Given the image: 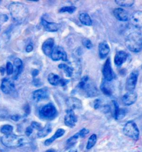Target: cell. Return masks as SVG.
<instances>
[{
  "label": "cell",
  "mask_w": 142,
  "mask_h": 152,
  "mask_svg": "<svg viewBox=\"0 0 142 152\" xmlns=\"http://www.w3.org/2000/svg\"><path fill=\"white\" fill-rule=\"evenodd\" d=\"M9 11L13 21L21 24L26 20L29 11L26 6L20 2H12L9 5Z\"/></svg>",
  "instance_id": "6da1fadb"
},
{
  "label": "cell",
  "mask_w": 142,
  "mask_h": 152,
  "mask_svg": "<svg viewBox=\"0 0 142 152\" xmlns=\"http://www.w3.org/2000/svg\"><path fill=\"white\" fill-rule=\"evenodd\" d=\"M28 137L12 134L4 135L1 138L2 143L8 148L20 147L28 143Z\"/></svg>",
  "instance_id": "7a4b0ae2"
},
{
  "label": "cell",
  "mask_w": 142,
  "mask_h": 152,
  "mask_svg": "<svg viewBox=\"0 0 142 152\" xmlns=\"http://www.w3.org/2000/svg\"><path fill=\"white\" fill-rule=\"evenodd\" d=\"M125 45L130 51L138 53L142 50V35L139 32L130 33L125 39Z\"/></svg>",
  "instance_id": "3957f363"
},
{
  "label": "cell",
  "mask_w": 142,
  "mask_h": 152,
  "mask_svg": "<svg viewBox=\"0 0 142 152\" xmlns=\"http://www.w3.org/2000/svg\"><path fill=\"white\" fill-rule=\"evenodd\" d=\"M78 88L79 89L83 91L85 96L93 97L96 96L98 94V90L95 85L89 82L88 76H83L80 81Z\"/></svg>",
  "instance_id": "277c9868"
},
{
  "label": "cell",
  "mask_w": 142,
  "mask_h": 152,
  "mask_svg": "<svg viewBox=\"0 0 142 152\" xmlns=\"http://www.w3.org/2000/svg\"><path fill=\"white\" fill-rule=\"evenodd\" d=\"M57 110L55 106L52 103H49L41 107L38 112L39 116L41 119L51 121L57 115Z\"/></svg>",
  "instance_id": "5b68a950"
},
{
  "label": "cell",
  "mask_w": 142,
  "mask_h": 152,
  "mask_svg": "<svg viewBox=\"0 0 142 152\" xmlns=\"http://www.w3.org/2000/svg\"><path fill=\"white\" fill-rule=\"evenodd\" d=\"M124 135L137 141L139 139V130L136 123L132 121H128L123 128Z\"/></svg>",
  "instance_id": "8992f818"
},
{
  "label": "cell",
  "mask_w": 142,
  "mask_h": 152,
  "mask_svg": "<svg viewBox=\"0 0 142 152\" xmlns=\"http://www.w3.org/2000/svg\"><path fill=\"white\" fill-rule=\"evenodd\" d=\"M139 72L137 70H134L129 75L127 80L125 88L128 91H133L135 88L137 83Z\"/></svg>",
  "instance_id": "52a82bcc"
},
{
  "label": "cell",
  "mask_w": 142,
  "mask_h": 152,
  "mask_svg": "<svg viewBox=\"0 0 142 152\" xmlns=\"http://www.w3.org/2000/svg\"><path fill=\"white\" fill-rule=\"evenodd\" d=\"M51 57L53 61H59L60 60H62L64 61H67L66 53L60 46H56L53 48Z\"/></svg>",
  "instance_id": "ba28073f"
},
{
  "label": "cell",
  "mask_w": 142,
  "mask_h": 152,
  "mask_svg": "<svg viewBox=\"0 0 142 152\" xmlns=\"http://www.w3.org/2000/svg\"><path fill=\"white\" fill-rule=\"evenodd\" d=\"M78 121L77 116L73 110L71 109L67 110L66 114L64 116V122L67 126L73 128L75 126Z\"/></svg>",
  "instance_id": "9c48e42d"
},
{
  "label": "cell",
  "mask_w": 142,
  "mask_h": 152,
  "mask_svg": "<svg viewBox=\"0 0 142 152\" xmlns=\"http://www.w3.org/2000/svg\"><path fill=\"white\" fill-rule=\"evenodd\" d=\"M102 72L105 80L109 82L113 79V72L111 66V60L109 58L106 59L104 63L103 67Z\"/></svg>",
  "instance_id": "30bf717a"
},
{
  "label": "cell",
  "mask_w": 142,
  "mask_h": 152,
  "mask_svg": "<svg viewBox=\"0 0 142 152\" xmlns=\"http://www.w3.org/2000/svg\"><path fill=\"white\" fill-rule=\"evenodd\" d=\"M1 89L4 94H11L15 90L14 84L9 78H4L2 81Z\"/></svg>",
  "instance_id": "8fae6325"
},
{
  "label": "cell",
  "mask_w": 142,
  "mask_h": 152,
  "mask_svg": "<svg viewBox=\"0 0 142 152\" xmlns=\"http://www.w3.org/2000/svg\"><path fill=\"white\" fill-rule=\"evenodd\" d=\"M138 95L134 91H128L124 94L122 97V102L127 106H129L133 104L137 101Z\"/></svg>",
  "instance_id": "7c38bea8"
},
{
  "label": "cell",
  "mask_w": 142,
  "mask_h": 152,
  "mask_svg": "<svg viewBox=\"0 0 142 152\" xmlns=\"http://www.w3.org/2000/svg\"><path fill=\"white\" fill-rule=\"evenodd\" d=\"M49 93L47 88H42L37 90L33 93V99L36 102H39L40 101L44 100L49 97Z\"/></svg>",
  "instance_id": "4fadbf2b"
},
{
  "label": "cell",
  "mask_w": 142,
  "mask_h": 152,
  "mask_svg": "<svg viewBox=\"0 0 142 152\" xmlns=\"http://www.w3.org/2000/svg\"><path fill=\"white\" fill-rule=\"evenodd\" d=\"M130 23L134 27L142 28V11H137L133 12L130 17Z\"/></svg>",
  "instance_id": "5bb4252c"
},
{
  "label": "cell",
  "mask_w": 142,
  "mask_h": 152,
  "mask_svg": "<svg viewBox=\"0 0 142 152\" xmlns=\"http://www.w3.org/2000/svg\"><path fill=\"white\" fill-rule=\"evenodd\" d=\"M66 105L68 109L75 110V109H80L82 107V101L75 97H70L67 99L66 100Z\"/></svg>",
  "instance_id": "9a60e30c"
},
{
  "label": "cell",
  "mask_w": 142,
  "mask_h": 152,
  "mask_svg": "<svg viewBox=\"0 0 142 152\" xmlns=\"http://www.w3.org/2000/svg\"><path fill=\"white\" fill-rule=\"evenodd\" d=\"M41 24L46 31L56 32L60 28L61 25L59 23L48 22L44 18L41 19Z\"/></svg>",
  "instance_id": "2e32d148"
},
{
  "label": "cell",
  "mask_w": 142,
  "mask_h": 152,
  "mask_svg": "<svg viewBox=\"0 0 142 152\" xmlns=\"http://www.w3.org/2000/svg\"><path fill=\"white\" fill-rule=\"evenodd\" d=\"M54 45L53 38H49L44 41L42 46V51L46 56H51Z\"/></svg>",
  "instance_id": "e0dca14e"
},
{
  "label": "cell",
  "mask_w": 142,
  "mask_h": 152,
  "mask_svg": "<svg viewBox=\"0 0 142 152\" xmlns=\"http://www.w3.org/2000/svg\"><path fill=\"white\" fill-rule=\"evenodd\" d=\"M112 103L114 107V118L116 120H120L123 119L126 115V110L124 109L120 108L117 102L113 100Z\"/></svg>",
  "instance_id": "ac0fdd59"
},
{
  "label": "cell",
  "mask_w": 142,
  "mask_h": 152,
  "mask_svg": "<svg viewBox=\"0 0 142 152\" xmlns=\"http://www.w3.org/2000/svg\"><path fill=\"white\" fill-rule=\"evenodd\" d=\"M128 58V54L124 51H119L117 52L114 57V64L117 66L123 65Z\"/></svg>",
  "instance_id": "d6986e66"
},
{
  "label": "cell",
  "mask_w": 142,
  "mask_h": 152,
  "mask_svg": "<svg viewBox=\"0 0 142 152\" xmlns=\"http://www.w3.org/2000/svg\"><path fill=\"white\" fill-rule=\"evenodd\" d=\"M113 14L115 18L120 21H127L128 20V14L125 10L117 8L114 10Z\"/></svg>",
  "instance_id": "ffe728a7"
},
{
  "label": "cell",
  "mask_w": 142,
  "mask_h": 152,
  "mask_svg": "<svg viewBox=\"0 0 142 152\" xmlns=\"http://www.w3.org/2000/svg\"><path fill=\"white\" fill-rule=\"evenodd\" d=\"M98 50L100 58L103 59L106 58L109 53L110 47L106 41H103L99 44Z\"/></svg>",
  "instance_id": "44dd1931"
},
{
  "label": "cell",
  "mask_w": 142,
  "mask_h": 152,
  "mask_svg": "<svg viewBox=\"0 0 142 152\" xmlns=\"http://www.w3.org/2000/svg\"><path fill=\"white\" fill-rule=\"evenodd\" d=\"M14 68L13 69V79L16 80L17 79L18 76L20 74L22 69V60L19 58L14 59L13 62Z\"/></svg>",
  "instance_id": "7402d4cb"
},
{
  "label": "cell",
  "mask_w": 142,
  "mask_h": 152,
  "mask_svg": "<svg viewBox=\"0 0 142 152\" xmlns=\"http://www.w3.org/2000/svg\"><path fill=\"white\" fill-rule=\"evenodd\" d=\"M65 132H66L65 130H64L63 129H62V128L58 129L52 137H51L50 138L47 139V140H45L44 145L46 146H49V145H51L55 140L62 137L64 134H65Z\"/></svg>",
  "instance_id": "603a6c76"
},
{
  "label": "cell",
  "mask_w": 142,
  "mask_h": 152,
  "mask_svg": "<svg viewBox=\"0 0 142 152\" xmlns=\"http://www.w3.org/2000/svg\"><path fill=\"white\" fill-rule=\"evenodd\" d=\"M48 81L50 84L53 86H58V85L61 86L62 79L56 74L51 73L49 74L48 76Z\"/></svg>",
  "instance_id": "cb8c5ba5"
},
{
  "label": "cell",
  "mask_w": 142,
  "mask_h": 152,
  "mask_svg": "<svg viewBox=\"0 0 142 152\" xmlns=\"http://www.w3.org/2000/svg\"><path fill=\"white\" fill-rule=\"evenodd\" d=\"M52 130V125L50 124H47L44 127L42 128L41 129L38 131L37 132V137L40 138H44L47 136Z\"/></svg>",
  "instance_id": "d4e9b609"
},
{
  "label": "cell",
  "mask_w": 142,
  "mask_h": 152,
  "mask_svg": "<svg viewBox=\"0 0 142 152\" xmlns=\"http://www.w3.org/2000/svg\"><path fill=\"white\" fill-rule=\"evenodd\" d=\"M79 20L80 23L85 26H91L92 21L88 14L87 13H81L79 16Z\"/></svg>",
  "instance_id": "484cf974"
},
{
  "label": "cell",
  "mask_w": 142,
  "mask_h": 152,
  "mask_svg": "<svg viewBox=\"0 0 142 152\" xmlns=\"http://www.w3.org/2000/svg\"><path fill=\"white\" fill-rule=\"evenodd\" d=\"M58 67H59V69H62L67 77H70L73 75L74 69H73V68L70 67L68 65L65 64H61L58 65Z\"/></svg>",
  "instance_id": "4316f807"
},
{
  "label": "cell",
  "mask_w": 142,
  "mask_h": 152,
  "mask_svg": "<svg viewBox=\"0 0 142 152\" xmlns=\"http://www.w3.org/2000/svg\"><path fill=\"white\" fill-rule=\"evenodd\" d=\"M101 89L103 93L107 96H111L112 94V91L111 89V86L109 85L108 81H104L102 82L101 86Z\"/></svg>",
  "instance_id": "83f0119b"
},
{
  "label": "cell",
  "mask_w": 142,
  "mask_h": 152,
  "mask_svg": "<svg viewBox=\"0 0 142 152\" xmlns=\"http://www.w3.org/2000/svg\"><path fill=\"white\" fill-rule=\"evenodd\" d=\"M80 138V136L78 134V133H77L76 134H75L74 135L72 136L70 138L68 139L66 142V147L67 149L68 148H71L73 147L75 145L77 140Z\"/></svg>",
  "instance_id": "f1b7e54d"
},
{
  "label": "cell",
  "mask_w": 142,
  "mask_h": 152,
  "mask_svg": "<svg viewBox=\"0 0 142 152\" xmlns=\"http://www.w3.org/2000/svg\"><path fill=\"white\" fill-rule=\"evenodd\" d=\"M97 140V138L96 134H93L92 135H91L88 140V142L86 146L87 149H91V148H92L96 144Z\"/></svg>",
  "instance_id": "f546056e"
},
{
  "label": "cell",
  "mask_w": 142,
  "mask_h": 152,
  "mask_svg": "<svg viewBox=\"0 0 142 152\" xmlns=\"http://www.w3.org/2000/svg\"><path fill=\"white\" fill-rule=\"evenodd\" d=\"M134 1H130V0H129V1L116 0V1H115V3L117 5H120V6H122V7H132L133 4H134Z\"/></svg>",
  "instance_id": "4dcf8cb0"
},
{
  "label": "cell",
  "mask_w": 142,
  "mask_h": 152,
  "mask_svg": "<svg viewBox=\"0 0 142 152\" xmlns=\"http://www.w3.org/2000/svg\"><path fill=\"white\" fill-rule=\"evenodd\" d=\"M77 9L76 7L74 6H65L63 7L61 9L59 10V12L60 13H64V12H68L69 14H72L74 13Z\"/></svg>",
  "instance_id": "1f68e13d"
},
{
  "label": "cell",
  "mask_w": 142,
  "mask_h": 152,
  "mask_svg": "<svg viewBox=\"0 0 142 152\" xmlns=\"http://www.w3.org/2000/svg\"><path fill=\"white\" fill-rule=\"evenodd\" d=\"M13 128L12 126L11 125H3L1 128V132L4 135H9L11 134L13 132Z\"/></svg>",
  "instance_id": "d6a6232c"
},
{
  "label": "cell",
  "mask_w": 142,
  "mask_h": 152,
  "mask_svg": "<svg viewBox=\"0 0 142 152\" xmlns=\"http://www.w3.org/2000/svg\"><path fill=\"white\" fill-rule=\"evenodd\" d=\"M82 44L84 47L88 49H91L93 47V44H92L91 41L87 38H84L83 39Z\"/></svg>",
  "instance_id": "836d02e7"
},
{
  "label": "cell",
  "mask_w": 142,
  "mask_h": 152,
  "mask_svg": "<svg viewBox=\"0 0 142 152\" xmlns=\"http://www.w3.org/2000/svg\"><path fill=\"white\" fill-rule=\"evenodd\" d=\"M6 71H7V74L8 75H10L13 74V65L10 62H8L6 64Z\"/></svg>",
  "instance_id": "e575fe53"
},
{
  "label": "cell",
  "mask_w": 142,
  "mask_h": 152,
  "mask_svg": "<svg viewBox=\"0 0 142 152\" xmlns=\"http://www.w3.org/2000/svg\"><path fill=\"white\" fill-rule=\"evenodd\" d=\"M89 133V130L86 128H83L81 130H80V132H78V134L79 135L80 137L83 138L85 137Z\"/></svg>",
  "instance_id": "d590c367"
},
{
  "label": "cell",
  "mask_w": 142,
  "mask_h": 152,
  "mask_svg": "<svg viewBox=\"0 0 142 152\" xmlns=\"http://www.w3.org/2000/svg\"><path fill=\"white\" fill-rule=\"evenodd\" d=\"M31 126L32 127V128L33 129L37 130L38 131H39L43 127L42 126V125H41L39 123L36 122V121H33L31 123Z\"/></svg>",
  "instance_id": "8d00e7d4"
},
{
  "label": "cell",
  "mask_w": 142,
  "mask_h": 152,
  "mask_svg": "<svg viewBox=\"0 0 142 152\" xmlns=\"http://www.w3.org/2000/svg\"><path fill=\"white\" fill-rule=\"evenodd\" d=\"M9 19L8 16L6 14H2L0 15V25L6 22Z\"/></svg>",
  "instance_id": "74e56055"
},
{
  "label": "cell",
  "mask_w": 142,
  "mask_h": 152,
  "mask_svg": "<svg viewBox=\"0 0 142 152\" xmlns=\"http://www.w3.org/2000/svg\"><path fill=\"white\" fill-rule=\"evenodd\" d=\"M33 132V129L32 128V127L31 126V125L28 126L27 128L26 129V131H25L26 135L27 137H29L31 134H32Z\"/></svg>",
  "instance_id": "f35d334b"
},
{
  "label": "cell",
  "mask_w": 142,
  "mask_h": 152,
  "mask_svg": "<svg viewBox=\"0 0 142 152\" xmlns=\"http://www.w3.org/2000/svg\"><path fill=\"white\" fill-rule=\"evenodd\" d=\"M101 107V101L99 99H97L94 102V107L96 109H97L98 108Z\"/></svg>",
  "instance_id": "ab89813d"
},
{
  "label": "cell",
  "mask_w": 142,
  "mask_h": 152,
  "mask_svg": "<svg viewBox=\"0 0 142 152\" xmlns=\"http://www.w3.org/2000/svg\"><path fill=\"white\" fill-rule=\"evenodd\" d=\"M33 84L36 86H40L41 85H42V83L38 79H35L34 78L33 80Z\"/></svg>",
  "instance_id": "60d3db41"
},
{
  "label": "cell",
  "mask_w": 142,
  "mask_h": 152,
  "mask_svg": "<svg viewBox=\"0 0 142 152\" xmlns=\"http://www.w3.org/2000/svg\"><path fill=\"white\" fill-rule=\"evenodd\" d=\"M23 109H24V111L25 112L26 115H28L30 113L31 109H30V107L28 104H26L23 107Z\"/></svg>",
  "instance_id": "b9f144b4"
},
{
  "label": "cell",
  "mask_w": 142,
  "mask_h": 152,
  "mask_svg": "<svg viewBox=\"0 0 142 152\" xmlns=\"http://www.w3.org/2000/svg\"><path fill=\"white\" fill-rule=\"evenodd\" d=\"M8 113L6 111L4 110H0V118H5L7 116Z\"/></svg>",
  "instance_id": "7bdbcfd3"
},
{
  "label": "cell",
  "mask_w": 142,
  "mask_h": 152,
  "mask_svg": "<svg viewBox=\"0 0 142 152\" xmlns=\"http://www.w3.org/2000/svg\"><path fill=\"white\" fill-rule=\"evenodd\" d=\"M20 118H21L20 116H19L18 115H14L11 116V119L15 121H19L20 119Z\"/></svg>",
  "instance_id": "ee69618b"
},
{
  "label": "cell",
  "mask_w": 142,
  "mask_h": 152,
  "mask_svg": "<svg viewBox=\"0 0 142 152\" xmlns=\"http://www.w3.org/2000/svg\"><path fill=\"white\" fill-rule=\"evenodd\" d=\"M39 73H40V72H39L38 70L35 69V70L32 72V75L33 78H35V77H36V76H37V75L39 74Z\"/></svg>",
  "instance_id": "f6af8a7d"
},
{
  "label": "cell",
  "mask_w": 142,
  "mask_h": 152,
  "mask_svg": "<svg viewBox=\"0 0 142 152\" xmlns=\"http://www.w3.org/2000/svg\"><path fill=\"white\" fill-rule=\"evenodd\" d=\"M33 46L32 45H29L27 46L26 50V52H27V53H30L33 50Z\"/></svg>",
  "instance_id": "bcb514c9"
},
{
  "label": "cell",
  "mask_w": 142,
  "mask_h": 152,
  "mask_svg": "<svg viewBox=\"0 0 142 152\" xmlns=\"http://www.w3.org/2000/svg\"><path fill=\"white\" fill-rule=\"evenodd\" d=\"M5 70H6V69H5V68H4V67H0V73L2 75H4Z\"/></svg>",
  "instance_id": "7dc6e473"
},
{
  "label": "cell",
  "mask_w": 142,
  "mask_h": 152,
  "mask_svg": "<svg viewBox=\"0 0 142 152\" xmlns=\"http://www.w3.org/2000/svg\"><path fill=\"white\" fill-rule=\"evenodd\" d=\"M45 152H56V150H54V149H49V150H47V151H46Z\"/></svg>",
  "instance_id": "c3c4849f"
},
{
  "label": "cell",
  "mask_w": 142,
  "mask_h": 152,
  "mask_svg": "<svg viewBox=\"0 0 142 152\" xmlns=\"http://www.w3.org/2000/svg\"><path fill=\"white\" fill-rule=\"evenodd\" d=\"M69 152H78L77 149H72Z\"/></svg>",
  "instance_id": "681fc988"
}]
</instances>
